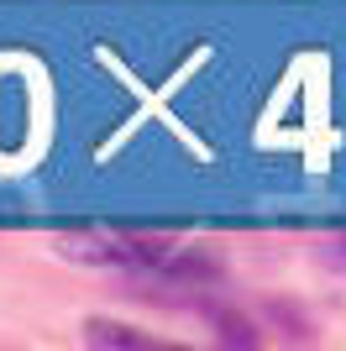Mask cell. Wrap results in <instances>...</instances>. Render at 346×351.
<instances>
[{
	"label": "cell",
	"mask_w": 346,
	"mask_h": 351,
	"mask_svg": "<svg viewBox=\"0 0 346 351\" xmlns=\"http://www.w3.org/2000/svg\"><path fill=\"white\" fill-rule=\"evenodd\" d=\"M63 252L89 257L105 267H131V273H152V278H173V283H216L220 267L210 257H200L194 247L163 241V236H105V241H63Z\"/></svg>",
	"instance_id": "obj_1"
},
{
	"label": "cell",
	"mask_w": 346,
	"mask_h": 351,
	"mask_svg": "<svg viewBox=\"0 0 346 351\" xmlns=\"http://www.w3.org/2000/svg\"><path fill=\"white\" fill-rule=\"evenodd\" d=\"M84 341L89 346H121V351H158V336H142L131 325H115V320H89L84 325Z\"/></svg>",
	"instance_id": "obj_2"
},
{
	"label": "cell",
	"mask_w": 346,
	"mask_h": 351,
	"mask_svg": "<svg viewBox=\"0 0 346 351\" xmlns=\"http://www.w3.org/2000/svg\"><path fill=\"white\" fill-rule=\"evenodd\" d=\"M336 257H341V267H346V236H341V241H336Z\"/></svg>",
	"instance_id": "obj_3"
}]
</instances>
